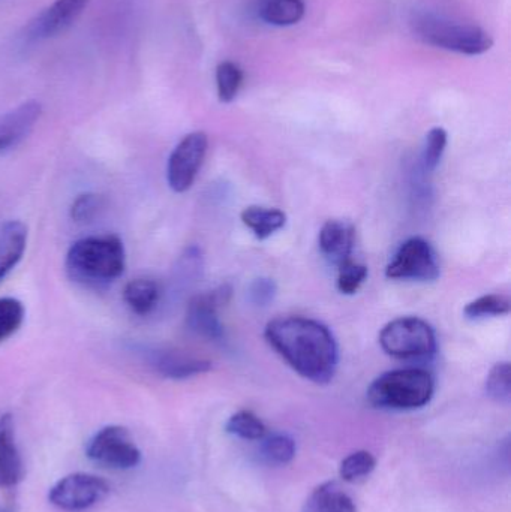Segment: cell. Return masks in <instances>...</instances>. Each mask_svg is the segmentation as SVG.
<instances>
[{
	"label": "cell",
	"mask_w": 511,
	"mask_h": 512,
	"mask_svg": "<svg viewBox=\"0 0 511 512\" xmlns=\"http://www.w3.org/2000/svg\"><path fill=\"white\" fill-rule=\"evenodd\" d=\"M0 512H8V511H5V510H0Z\"/></svg>",
	"instance_id": "cell-32"
},
{
	"label": "cell",
	"mask_w": 511,
	"mask_h": 512,
	"mask_svg": "<svg viewBox=\"0 0 511 512\" xmlns=\"http://www.w3.org/2000/svg\"><path fill=\"white\" fill-rule=\"evenodd\" d=\"M65 267L72 282L86 288H105L125 271V246L113 234L84 237L69 248Z\"/></svg>",
	"instance_id": "cell-2"
},
{
	"label": "cell",
	"mask_w": 511,
	"mask_h": 512,
	"mask_svg": "<svg viewBox=\"0 0 511 512\" xmlns=\"http://www.w3.org/2000/svg\"><path fill=\"white\" fill-rule=\"evenodd\" d=\"M162 286L149 277H138L126 283L123 289V300L126 306L138 316H147L155 312L161 303Z\"/></svg>",
	"instance_id": "cell-17"
},
{
	"label": "cell",
	"mask_w": 511,
	"mask_h": 512,
	"mask_svg": "<svg viewBox=\"0 0 511 512\" xmlns=\"http://www.w3.org/2000/svg\"><path fill=\"white\" fill-rule=\"evenodd\" d=\"M440 274L437 252L422 237H413L402 243L386 268L389 279L413 282H435Z\"/></svg>",
	"instance_id": "cell-7"
},
{
	"label": "cell",
	"mask_w": 511,
	"mask_h": 512,
	"mask_svg": "<svg viewBox=\"0 0 511 512\" xmlns=\"http://www.w3.org/2000/svg\"><path fill=\"white\" fill-rule=\"evenodd\" d=\"M135 352L143 358L144 363L165 379L185 381L203 375L212 369V363L204 358L192 357L179 349L168 346L143 345L134 346Z\"/></svg>",
	"instance_id": "cell-11"
},
{
	"label": "cell",
	"mask_w": 511,
	"mask_h": 512,
	"mask_svg": "<svg viewBox=\"0 0 511 512\" xmlns=\"http://www.w3.org/2000/svg\"><path fill=\"white\" fill-rule=\"evenodd\" d=\"M366 277H368V267L350 259V261L339 265L336 285H338L339 292H342V294L353 295L359 291Z\"/></svg>",
	"instance_id": "cell-29"
},
{
	"label": "cell",
	"mask_w": 511,
	"mask_h": 512,
	"mask_svg": "<svg viewBox=\"0 0 511 512\" xmlns=\"http://www.w3.org/2000/svg\"><path fill=\"white\" fill-rule=\"evenodd\" d=\"M102 207V200L99 195L83 194L75 198L71 206L72 221L77 224H86L92 222L98 215Z\"/></svg>",
	"instance_id": "cell-30"
},
{
	"label": "cell",
	"mask_w": 511,
	"mask_h": 512,
	"mask_svg": "<svg viewBox=\"0 0 511 512\" xmlns=\"http://www.w3.org/2000/svg\"><path fill=\"white\" fill-rule=\"evenodd\" d=\"M354 234L353 225L348 222L327 221L318 237L321 254L336 267L350 261L354 249Z\"/></svg>",
	"instance_id": "cell-15"
},
{
	"label": "cell",
	"mask_w": 511,
	"mask_h": 512,
	"mask_svg": "<svg viewBox=\"0 0 511 512\" xmlns=\"http://www.w3.org/2000/svg\"><path fill=\"white\" fill-rule=\"evenodd\" d=\"M90 0H54L29 24V38L47 39L68 30L83 14Z\"/></svg>",
	"instance_id": "cell-12"
},
{
	"label": "cell",
	"mask_w": 511,
	"mask_h": 512,
	"mask_svg": "<svg viewBox=\"0 0 511 512\" xmlns=\"http://www.w3.org/2000/svg\"><path fill=\"white\" fill-rule=\"evenodd\" d=\"M434 376L428 370L398 369L378 376L368 388V402L387 411H414L431 402Z\"/></svg>",
	"instance_id": "cell-3"
},
{
	"label": "cell",
	"mask_w": 511,
	"mask_h": 512,
	"mask_svg": "<svg viewBox=\"0 0 511 512\" xmlns=\"http://www.w3.org/2000/svg\"><path fill=\"white\" fill-rule=\"evenodd\" d=\"M26 246V225L20 221H9L0 228V282L17 267Z\"/></svg>",
	"instance_id": "cell-16"
},
{
	"label": "cell",
	"mask_w": 511,
	"mask_h": 512,
	"mask_svg": "<svg viewBox=\"0 0 511 512\" xmlns=\"http://www.w3.org/2000/svg\"><path fill=\"white\" fill-rule=\"evenodd\" d=\"M92 462L116 471H128L140 465L141 451L128 429L122 426H107L93 435L86 447Z\"/></svg>",
	"instance_id": "cell-6"
},
{
	"label": "cell",
	"mask_w": 511,
	"mask_h": 512,
	"mask_svg": "<svg viewBox=\"0 0 511 512\" xmlns=\"http://www.w3.org/2000/svg\"><path fill=\"white\" fill-rule=\"evenodd\" d=\"M302 512H357V507L336 481H327L309 495Z\"/></svg>",
	"instance_id": "cell-18"
},
{
	"label": "cell",
	"mask_w": 511,
	"mask_h": 512,
	"mask_svg": "<svg viewBox=\"0 0 511 512\" xmlns=\"http://www.w3.org/2000/svg\"><path fill=\"white\" fill-rule=\"evenodd\" d=\"M225 430L245 441H261L267 435L266 424L251 411H239L231 415Z\"/></svg>",
	"instance_id": "cell-22"
},
{
	"label": "cell",
	"mask_w": 511,
	"mask_h": 512,
	"mask_svg": "<svg viewBox=\"0 0 511 512\" xmlns=\"http://www.w3.org/2000/svg\"><path fill=\"white\" fill-rule=\"evenodd\" d=\"M264 337L302 378L327 385L335 376L338 343L332 331L321 322L303 316L275 318L266 325Z\"/></svg>",
	"instance_id": "cell-1"
},
{
	"label": "cell",
	"mask_w": 511,
	"mask_h": 512,
	"mask_svg": "<svg viewBox=\"0 0 511 512\" xmlns=\"http://www.w3.org/2000/svg\"><path fill=\"white\" fill-rule=\"evenodd\" d=\"M380 345L387 355L398 360H431L438 348L434 328L416 316L389 322L381 330Z\"/></svg>",
	"instance_id": "cell-5"
},
{
	"label": "cell",
	"mask_w": 511,
	"mask_h": 512,
	"mask_svg": "<svg viewBox=\"0 0 511 512\" xmlns=\"http://www.w3.org/2000/svg\"><path fill=\"white\" fill-rule=\"evenodd\" d=\"M486 393L495 402L509 405L511 400L510 363H498L492 367L486 379Z\"/></svg>",
	"instance_id": "cell-27"
},
{
	"label": "cell",
	"mask_w": 511,
	"mask_h": 512,
	"mask_svg": "<svg viewBox=\"0 0 511 512\" xmlns=\"http://www.w3.org/2000/svg\"><path fill=\"white\" fill-rule=\"evenodd\" d=\"M233 289L221 285L213 291L194 295L186 309V325L192 333L213 343L225 340L224 325L219 319V309L230 301Z\"/></svg>",
	"instance_id": "cell-10"
},
{
	"label": "cell",
	"mask_w": 511,
	"mask_h": 512,
	"mask_svg": "<svg viewBox=\"0 0 511 512\" xmlns=\"http://www.w3.org/2000/svg\"><path fill=\"white\" fill-rule=\"evenodd\" d=\"M240 219L258 240L269 239L287 224V215L284 212L260 206L246 207Z\"/></svg>",
	"instance_id": "cell-19"
},
{
	"label": "cell",
	"mask_w": 511,
	"mask_h": 512,
	"mask_svg": "<svg viewBox=\"0 0 511 512\" xmlns=\"http://www.w3.org/2000/svg\"><path fill=\"white\" fill-rule=\"evenodd\" d=\"M41 114L38 101H27L0 116V155L15 149L29 137Z\"/></svg>",
	"instance_id": "cell-13"
},
{
	"label": "cell",
	"mask_w": 511,
	"mask_h": 512,
	"mask_svg": "<svg viewBox=\"0 0 511 512\" xmlns=\"http://www.w3.org/2000/svg\"><path fill=\"white\" fill-rule=\"evenodd\" d=\"M261 441H263L261 453L264 459L273 465H288L296 457V442L291 436L275 433V435L264 436Z\"/></svg>",
	"instance_id": "cell-24"
},
{
	"label": "cell",
	"mask_w": 511,
	"mask_h": 512,
	"mask_svg": "<svg viewBox=\"0 0 511 512\" xmlns=\"http://www.w3.org/2000/svg\"><path fill=\"white\" fill-rule=\"evenodd\" d=\"M510 310L511 303L507 295L489 294L468 303L465 306L464 315L471 321H480V319L509 315Z\"/></svg>",
	"instance_id": "cell-21"
},
{
	"label": "cell",
	"mask_w": 511,
	"mask_h": 512,
	"mask_svg": "<svg viewBox=\"0 0 511 512\" xmlns=\"http://www.w3.org/2000/svg\"><path fill=\"white\" fill-rule=\"evenodd\" d=\"M110 493L107 481L96 475L77 474L68 475L57 481L48 493L51 505L66 512H81L104 501Z\"/></svg>",
	"instance_id": "cell-8"
},
{
	"label": "cell",
	"mask_w": 511,
	"mask_h": 512,
	"mask_svg": "<svg viewBox=\"0 0 511 512\" xmlns=\"http://www.w3.org/2000/svg\"><path fill=\"white\" fill-rule=\"evenodd\" d=\"M377 468V459L369 451H354L342 460L339 475L345 483H359L366 480Z\"/></svg>",
	"instance_id": "cell-23"
},
{
	"label": "cell",
	"mask_w": 511,
	"mask_h": 512,
	"mask_svg": "<svg viewBox=\"0 0 511 512\" xmlns=\"http://www.w3.org/2000/svg\"><path fill=\"white\" fill-rule=\"evenodd\" d=\"M447 135L446 129L434 128L426 135L425 147H423L422 161L426 171H434L440 165L446 152Z\"/></svg>",
	"instance_id": "cell-28"
},
{
	"label": "cell",
	"mask_w": 511,
	"mask_h": 512,
	"mask_svg": "<svg viewBox=\"0 0 511 512\" xmlns=\"http://www.w3.org/2000/svg\"><path fill=\"white\" fill-rule=\"evenodd\" d=\"M276 288L275 280L269 279V277H258L249 286V300L252 304L258 307H266L275 300Z\"/></svg>",
	"instance_id": "cell-31"
},
{
	"label": "cell",
	"mask_w": 511,
	"mask_h": 512,
	"mask_svg": "<svg viewBox=\"0 0 511 512\" xmlns=\"http://www.w3.org/2000/svg\"><path fill=\"white\" fill-rule=\"evenodd\" d=\"M24 322V306L12 297L0 298V343L14 336Z\"/></svg>",
	"instance_id": "cell-26"
},
{
	"label": "cell",
	"mask_w": 511,
	"mask_h": 512,
	"mask_svg": "<svg viewBox=\"0 0 511 512\" xmlns=\"http://www.w3.org/2000/svg\"><path fill=\"white\" fill-rule=\"evenodd\" d=\"M209 138L204 132H191L180 140L168 158L167 182L177 194L189 191L194 185L206 158Z\"/></svg>",
	"instance_id": "cell-9"
},
{
	"label": "cell",
	"mask_w": 511,
	"mask_h": 512,
	"mask_svg": "<svg viewBox=\"0 0 511 512\" xmlns=\"http://www.w3.org/2000/svg\"><path fill=\"white\" fill-rule=\"evenodd\" d=\"M243 83V72L239 65L233 62L219 63L216 68V87L219 101L230 104L239 95Z\"/></svg>",
	"instance_id": "cell-25"
},
{
	"label": "cell",
	"mask_w": 511,
	"mask_h": 512,
	"mask_svg": "<svg viewBox=\"0 0 511 512\" xmlns=\"http://www.w3.org/2000/svg\"><path fill=\"white\" fill-rule=\"evenodd\" d=\"M24 478V463L15 442L14 418L0 417V489H12Z\"/></svg>",
	"instance_id": "cell-14"
},
{
	"label": "cell",
	"mask_w": 511,
	"mask_h": 512,
	"mask_svg": "<svg viewBox=\"0 0 511 512\" xmlns=\"http://www.w3.org/2000/svg\"><path fill=\"white\" fill-rule=\"evenodd\" d=\"M411 26L417 38L425 44L468 56H479L494 45V39L482 27L450 20L432 12L414 15Z\"/></svg>",
	"instance_id": "cell-4"
},
{
	"label": "cell",
	"mask_w": 511,
	"mask_h": 512,
	"mask_svg": "<svg viewBox=\"0 0 511 512\" xmlns=\"http://www.w3.org/2000/svg\"><path fill=\"white\" fill-rule=\"evenodd\" d=\"M305 15L303 0H263L260 17L273 26H293Z\"/></svg>",
	"instance_id": "cell-20"
}]
</instances>
